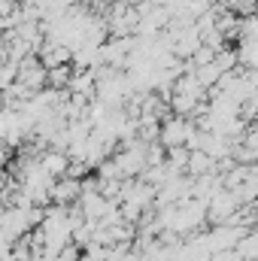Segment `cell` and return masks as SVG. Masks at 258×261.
Here are the masks:
<instances>
[{
	"label": "cell",
	"mask_w": 258,
	"mask_h": 261,
	"mask_svg": "<svg viewBox=\"0 0 258 261\" xmlns=\"http://www.w3.org/2000/svg\"><path fill=\"white\" fill-rule=\"evenodd\" d=\"M79 258H82V255H79V246H73V243L64 246V249L55 255V261H79Z\"/></svg>",
	"instance_id": "cell-6"
},
{
	"label": "cell",
	"mask_w": 258,
	"mask_h": 261,
	"mask_svg": "<svg viewBox=\"0 0 258 261\" xmlns=\"http://www.w3.org/2000/svg\"><path fill=\"white\" fill-rule=\"evenodd\" d=\"M194 130V125L189 119H176V116H170V119H164L161 122V130H158V143L164 146V149H176V146H186V140H189V134Z\"/></svg>",
	"instance_id": "cell-1"
},
{
	"label": "cell",
	"mask_w": 258,
	"mask_h": 261,
	"mask_svg": "<svg viewBox=\"0 0 258 261\" xmlns=\"http://www.w3.org/2000/svg\"><path fill=\"white\" fill-rule=\"evenodd\" d=\"M15 70H18V64H12V61H3L0 64V91H6L15 82Z\"/></svg>",
	"instance_id": "cell-5"
},
{
	"label": "cell",
	"mask_w": 258,
	"mask_h": 261,
	"mask_svg": "<svg viewBox=\"0 0 258 261\" xmlns=\"http://www.w3.org/2000/svg\"><path fill=\"white\" fill-rule=\"evenodd\" d=\"M192 76L197 79V85L203 88V91H210L216 82H219V76H222V70L216 64H203V67H194L192 70Z\"/></svg>",
	"instance_id": "cell-4"
},
{
	"label": "cell",
	"mask_w": 258,
	"mask_h": 261,
	"mask_svg": "<svg viewBox=\"0 0 258 261\" xmlns=\"http://www.w3.org/2000/svg\"><path fill=\"white\" fill-rule=\"evenodd\" d=\"M82 197V186L76 182V179H55L52 186H49V203H55V206H67V203H76Z\"/></svg>",
	"instance_id": "cell-2"
},
{
	"label": "cell",
	"mask_w": 258,
	"mask_h": 261,
	"mask_svg": "<svg viewBox=\"0 0 258 261\" xmlns=\"http://www.w3.org/2000/svg\"><path fill=\"white\" fill-rule=\"evenodd\" d=\"M70 76H73V67H70V64L46 70V88H52V91H67Z\"/></svg>",
	"instance_id": "cell-3"
}]
</instances>
